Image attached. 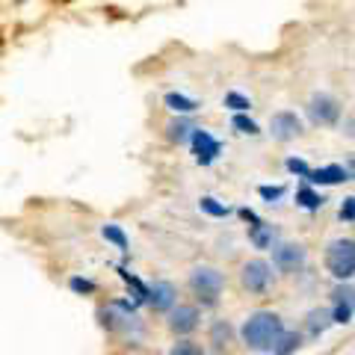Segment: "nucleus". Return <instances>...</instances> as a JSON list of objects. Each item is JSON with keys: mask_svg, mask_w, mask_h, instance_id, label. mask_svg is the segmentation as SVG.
<instances>
[{"mask_svg": "<svg viewBox=\"0 0 355 355\" xmlns=\"http://www.w3.org/2000/svg\"><path fill=\"white\" fill-rule=\"evenodd\" d=\"M284 331L287 329L279 314H272V311H254V314L246 317V323H243L240 338L254 352H272Z\"/></svg>", "mask_w": 355, "mask_h": 355, "instance_id": "1", "label": "nucleus"}, {"mask_svg": "<svg viewBox=\"0 0 355 355\" xmlns=\"http://www.w3.org/2000/svg\"><path fill=\"white\" fill-rule=\"evenodd\" d=\"M190 291L196 293V299L207 308H214L219 302L222 291H225V275H222L216 266H196L190 272Z\"/></svg>", "mask_w": 355, "mask_h": 355, "instance_id": "2", "label": "nucleus"}, {"mask_svg": "<svg viewBox=\"0 0 355 355\" xmlns=\"http://www.w3.org/2000/svg\"><path fill=\"white\" fill-rule=\"evenodd\" d=\"M326 270L331 279L349 282L355 275V240L338 237L326 246Z\"/></svg>", "mask_w": 355, "mask_h": 355, "instance_id": "3", "label": "nucleus"}, {"mask_svg": "<svg viewBox=\"0 0 355 355\" xmlns=\"http://www.w3.org/2000/svg\"><path fill=\"white\" fill-rule=\"evenodd\" d=\"M275 282V275H272V263H266L261 258H252L240 266V284H243V291L252 293V296H263V293H270V287Z\"/></svg>", "mask_w": 355, "mask_h": 355, "instance_id": "4", "label": "nucleus"}, {"mask_svg": "<svg viewBox=\"0 0 355 355\" xmlns=\"http://www.w3.org/2000/svg\"><path fill=\"white\" fill-rule=\"evenodd\" d=\"M305 113L311 119V125L331 128V125H338L340 121V101L335 95H329V92H314L308 98V104H305Z\"/></svg>", "mask_w": 355, "mask_h": 355, "instance_id": "5", "label": "nucleus"}, {"mask_svg": "<svg viewBox=\"0 0 355 355\" xmlns=\"http://www.w3.org/2000/svg\"><path fill=\"white\" fill-rule=\"evenodd\" d=\"M308 263V249L302 243H279V246H272V266L284 275H296L302 272Z\"/></svg>", "mask_w": 355, "mask_h": 355, "instance_id": "6", "label": "nucleus"}, {"mask_svg": "<svg viewBox=\"0 0 355 355\" xmlns=\"http://www.w3.org/2000/svg\"><path fill=\"white\" fill-rule=\"evenodd\" d=\"M270 133H272V139H279V142H291L296 137H302V119H299L293 110H279V113L270 119Z\"/></svg>", "mask_w": 355, "mask_h": 355, "instance_id": "7", "label": "nucleus"}, {"mask_svg": "<svg viewBox=\"0 0 355 355\" xmlns=\"http://www.w3.org/2000/svg\"><path fill=\"white\" fill-rule=\"evenodd\" d=\"M331 317L335 323L347 326L355 317V287H349L347 282H340L335 291H331Z\"/></svg>", "mask_w": 355, "mask_h": 355, "instance_id": "8", "label": "nucleus"}, {"mask_svg": "<svg viewBox=\"0 0 355 355\" xmlns=\"http://www.w3.org/2000/svg\"><path fill=\"white\" fill-rule=\"evenodd\" d=\"M190 146H193V151H196V160L202 163V166H210V163L219 157V151H222V142L214 139V137H210L207 130H202V128L193 133V142H190Z\"/></svg>", "mask_w": 355, "mask_h": 355, "instance_id": "9", "label": "nucleus"}, {"mask_svg": "<svg viewBox=\"0 0 355 355\" xmlns=\"http://www.w3.org/2000/svg\"><path fill=\"white\" fill-rule=\"evenodd\" d=\"M198 320H202V314H198L196 305H178L169 314V329L175 335H190V331H196Z\"/></svg>", "mask_w": 355, "mask_h": 355, "instance_id": "10", "label": "nucleus"}, {"mask_svg": "<svg viewBox=\"0 0 355 355\" xmlns=\"http://www.w3.org/2000/svg\"><path fill=\"white\" fill-rule=\"evenodd\" d=\"M234 347V326L228 323V320H216L214 326H210V349L216 355H225L231 352Z\"/></svg>", "mask_w": 355, "mask_h": 355, "instance_id": "11", "label": "nucleus"}, {"mask_svg": "<svg viewBox=\"0 0 355 355\" xmlns=\"http://www.w3.org/2000/svg\"><path fill=\"white\" fill-rule=\"evenodd\" d=\"M175 287L169 284V282H157L154 287H148V305L154 308V311H169V308H175Z\"/></svg>", "mask_w": 355, "mask_h": 355, "instance_id": "12", "label": "nucleus"}, {"mask_svg": "<svg viewBox=\"0 0 355 355\" xmlns=\"http://www.w3.org/2000/svg\"><path fill=\"white\" fill-rule=\"evenodd\" d=\"M331 323H335V317H331V308H314V311H308V317H305V335L308 338H320Z\"/></svg>", "mask_w": 355, "mask_h": 355, "instance_id": "13", "label": "nucleus"}, {"mask_svg": "<svg viewBox=\"0 0 355 355\" xmlns=\"http://www.w3.org/2000/svg\"><path fill=\"white\" fill-rule=\"evenodd\" d=\"M196 130H198V128L193 125L190 119L178 116V119H172L169 125H166V139L178 142V146H184V142H193V133H196Z\"/></svg>", "mask_w": 355, "mask_h": 355, "instance_id": "14", "label": "nucleus"}, {"mask_svg": "<svg viewBox=\"0 0 355 355\" xmlns=\"http://www.w3.org/2000/svg\"><path fill=\"white\" fill-rule=\"evenodd\" d=\"M308 181H311V184L331 187V184H343V181H349V175H347V166L331 163V166H323V169H314V172H311Z\"/></svg>", "mask_w": 355, "mask_h": 355, "instance_id": "15", "label": "nucleus"}, {"mask_svg": "<svg viewBox=\"0 0 355 355\" xmlns=\"http://www.w3.org/2000/svg\"><path fill=\"white\" fill-rule=\"evenodd\" d=\"M249 240L258 249H270L272 240H275V231H272V225H266V222H254L252 231H249Z\"/></svg>", "mask_w": 355, "mask_h": 355, "instance_id": "16", "label": "nucleus"}, {"mask_svg": "<svg viewBox=\"0 0 355 355\" xmlns=\"http://www.w3.org/2000/svg\"><path fill=\"white\" fill-rule=\"evenodd\" d=\"M163 104L172 110V113H193V110H198V101H193V98H187L181 92H169L163 98Z\"/></svg>", "mask_w": 355, "mask_h": 355, "instance_id": "17", "label": "nucleus"}, {"mask_svg": "<svg viewBox=\"0 0 355 355\" xmlns=\"http://www.w3.org/2000/svg\"><path fill=\"white\" fill-rule=\"evenodd\" d=\"M299 347H302V335H296V331H284L282 340L275 343L272 355H291V352H296Z\"/></svg>", "mask_w": 355, "mask_h": 355, "instance_id": "18", "label": "nucleus"}, {"mask_svg": "<svg viewBox=\"0 0 355 355\" xmlns=\"http://www.w3.org/2000/svg\"><path fill=\"white\" fill-rule=\"evenodd\" d=\"M296 202L302 205L305 210H317V207H323L326 198L320 196V193H314V190H311V187H302V190L296 193Z\"/></svg>", "mask_w": 355, "mask_h": 355, "instance_id": "19", "label": "nucleus"}, {"mask_svg": "<svg viewBox=\"0 0 355 355\" xmlns=\"http://www.w3.org/2000/svg\"><path fill=\"white\" fill-rule=\"evenodd\" d=\"M169 355H205V347L202 343H196V340H178L175 347H172V352Z\"/></svg>", "mask_w": 355, "mask_h": 355, "instance_id": "20", "label": "nucleus"}, {"mask_svg": "<svg viewBox=\"0 0 355 355\" xmlns=\"http://www.w3.org/2000/svg\"><path fill=\"white\" fill-rule=\"evenodd\" d=\"M231 128H234L237 133H249V137H258V133H261V128L258 125H254V121L252 119H246V116H234V119H231Z\"/></svg>", "mask_w": 355, "mask_h": 355, "instance_id": "21", "label": "nucleus"}, {"mask_svg": "<svg viewBox=\"0 0 355 355\" xmlns=\"http://www.w3.org/2000/svg\"><path fill=\"white\" fill-rule=\"evenodd\" d=\"M101 234H104L110 243H116V246H119L121 252L128 249V237H125V231H121L119 225H104V228H101Z\"/></svg>", "mask_w": 355, "mask_h": 355, "instance_id": "22", "label": "nucleus"}, {"mask_svg": "<svg viewBox=\"0 0 355 355\" xmlns=\"http://www.w3.org/2000/svg\"><path fill=\"white\" fill-rule=\"evenodd\" d=\"M198 205H202V210H205V214H210V216H228V207H225V205H219L214 196H205Z\"/></svg>", "mask_w": 355, "mask_h": 355, "instance_id": "23", "label": "nucleus"}, {"mask_svg": "<svg viewBox=\"0 0 355 355\" xmlns=\"http://www.w3.org/2000/svg\"><path fill=\"white\" fill-rule=\"evenodd\" d=\"M225 107H231V110H237V113H243V110H249L252 107V101L246 95H240V92H228L225 95Z\"/></svg>", "mask_w": 355, "mask_h": 355, "instance_id": "24", "label": "nucleus"}, {"mask_svg": "<svg viewBox=\"0 0 355 355\" xmlns=\"http://www.w3.org/2000/svg\"><path fill=\"white\" fill-rule=\"evenodd\" d=\"M338 216H340L343 222H355V196L343 198V205H340V210H338Z\"/></svg>", "mask_w": 355, "mask_h": 355, "instance_id": "25", "label": "nucleus"}, {"mask_svg": "<svg viewBox=\"0 0 355 355\" xmlns=\"http://www.w3.org/2000/svg\"><path fill=\"white\" fill-rule=\"evenodd\" d=\"M287 169L296 172V175H302V178H311V169L305 166V160H296V157H291V160H287Z\"/></svg>", "mask_w": 355, "mask_h": 355, "instance_id": "26", "label": "nucleus"}, {"mask_svg": "<svg viewBox=\"0 0 355 355\" xmlns=\"http://www.w3.org/2000/svg\"><path fill=\"white\" fill-rule=\"evenodd\" d=\"M343 137L355 139V110H352V113H347V119H343Z\"/></svg>", "mask_w": 355, "mask_h": 355, "instance_id": "27", "label": "nucleus"}, {"mask_svg": "<svg viewBox=\"0 0 355 355\" xmlns=\"http://www.w3.org/2000/svg\"><path fill=\"white\" fill-rule=\"evenodd\" d=\"M71 291H77V293H92L95 284L86 282V279H71Z\"/></svg>", "mask_w": 355, "mask_h": 355, "instance_id": "28", "label": "nucleus"}, {"mask_svg": "<svg viewBox=\"0 0 355 355\" xmlns=\"http://www.w3.org/2000/svg\"><path fill=\"white\" fill-rule=\"evenodd\" d=\"M282 193H284V187H261V196L270 198V202L272 198H282Z\"/></svg>", "mask_w": 355, "mask_h": 355, "instance_id": "29", "label": "nucleus"}, {"mask_svg": "<svg viewBox=\"0 0 355 355\" xmlns=\"http://www.w3.org/2000/svg\"><path fill=\"white\" fill-rule=\"evenodd\" d=\"M347 175H349V181H355V154H352L349 163H347Z\"/></svg>", "mask_w": 355, "mask_h": 355, "instance_id": "30", "label": "nucleus"}, {"mask_svg": "<svg viewBox=\"0 0 355 355\" xmlns=\"http://www.w3.org/2000/svg\"><path fill=\"white\" fill-rule=\"evenodd\" d=\"M254 355H261V352H254Z\"/></svg>", "mask_w": 355, "mask_h": 355, "instance_id": "31", "label": "nucleus"}]
</instances>
